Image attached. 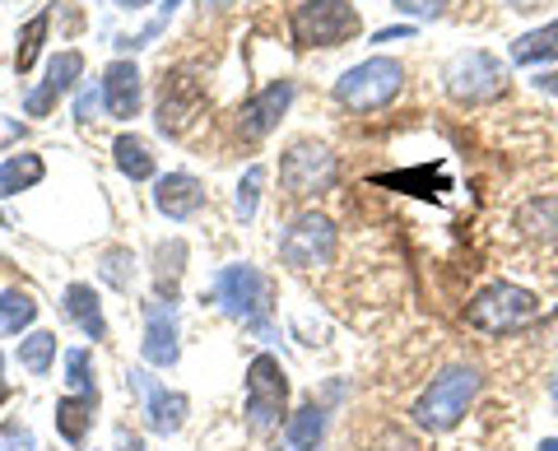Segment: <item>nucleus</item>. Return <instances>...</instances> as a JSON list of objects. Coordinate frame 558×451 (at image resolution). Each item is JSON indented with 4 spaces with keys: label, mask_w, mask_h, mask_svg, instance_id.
Returning a JSON list of instances; mask_svg holds the SVG:
<instances>
[{
    "label": "nucleus",
    "mask_w": 558,
    "mask_h": 451,
    "mask_svg": "<svg viewBox=\"0 0 558 451\" xmlns=\"http://www.w3.org/2000/svg\"><path fill=\"white\" fill-rule=\"evenodd\" d=\"M65 387H70V395H98L89 350H65Z\"/></svg>",
    "instance_id": "bb28decb"
},
{
    "label": "nucleus",
    "mask_w": 558,
    "mask_h": 451,
    "mask_svg": "<svg viewBox=\"0 0 558 451\" xmlns=\"http://www.w3.org/2000/svg\"><path fill=\"white\" fill-rule=\"evenodd\" d=\"M121 451H145V442H140V438H121Z\"/></svg>",
    "instance_id": "c9c22d12"
},
{
    "label": "nucleus",
    "mask_w": 558,
    "mask_h": 451,
    "mask_svg": "<svg viewBox=\"0 0 558 451\" xmlns=\"http://www.w3.org/2000/svg\"><path fill=\"white\" fill-rule=\"evenodd\" d=\"M98 89H102V108H108V117H117V121H131L140 112V98H145L135 61H112L108 71H102Z\"/></svg>",
    "instance_id": "2eb2a0df"
},
{
    "label": "nucleus",
    "mask_w": 558,
    "mask_h": 451,
    "mask_svg": "<svg viewBox=\"0 0 558 451\" xmlns=\"http://www.w3.org/2000/svg\"><path fill=\"white\" fill-rule=\"evenodd\" d=\"M38 321V303L28 289H5L0 293V336H20Z\"/></svg>",
    "instance_id": "4be33fe9"
},
{
    "label": "nucleus",
    "mask_w": 558,
    "mask_h": 451,
    "mask_svg": "<svg viewBox=\"0 0 558 451\" xmlns=\"http://www.w3.org/2000/svg\"><path fill=\"white\" fill-rule=\"evenodd\" d=\"M260 186H266V168L252 163L247 172H242V182H238V215H242V223H252V219H256Z\"/></svg>",
    "instance_id": "cd10ccee"
},
{
    "label": "nucleus",
    "mask_w": 558,
    "mask_h": 451,
    "mask_svg": "<svg viewBox=\"0 0 558 451\" xmlns=\"http://www.w3.org/2000/svg\"><path fill=\"white\" fill-rule=\"evenodd\" d=\"M182 261H186V247H182V237H172L159 247V284H178V275H182Z\"/></svg>",
    "instance_id": "c85d7f7f"
},
{
    "label": "nucleus",
    "mask_w": 558,
    "mask_h": 451,
    "mask_svg": "<svg viewBox=\"0 0 558 451\" xmlns=\"http://www.w3.org/2000/svg\"><path fill=\"white\" fill-rule=\"evenodd\" d=\"M442 89L451 102H465V108H480V102H494L502 89H508V65H502L494 51H457L442 65Z\"/></svg>",
    "instance_id": "20e7f679"
},
{
    "label": "nucleus",
    "mask_w": 558,
    "mask_h": 451,
    "mask_svg": "<svg viewBox=\"0 0 558 451\" xmlns=\"http://www.w3.org/2000/svg\"><path fill=\"white\" fill-rule=\"evenodd\" d=\"M47 24H51V14H47V10H43V14H33V20L24 24V33H20V51H14V71H20V75H28V71H33V61H38L43 38H47Z\"/></svg>",
    "instance_id": "a878e982"
},
{
    "label": "nucleus",
    "mask_w": 558,
    "mask_h": 451,
    "mask_svg": "<svg viewBox=\"0 0 558 451\" xmlns=\"http://www.w3.org/2000/svg\"><path fill=\"white\" fill-rule=\"evenodd\" d=\"M535 451H558V438H545V442H539Z\"/></svg>",
    "instance_id": "58836bf2"
},
{
    "label": "nucleus",
    "mask_w": 558,
    "mask_h": 451,
    "mask_svg": "<svg viewBox=\"0 0 558 451\" xmlns=\"http://www.w3.org/2000/svg\"><path fill=\"white\" fill-rule=\"evenodd\" d=\"M154 205H159V215L168 219H191L205 205V186L191 178V172H168V178H159V191H154Z\"/></svg>",
    "instance_id": "dca6fc26"
},
{
    "label": "nucleus",
    "mask_w": 558,
    "mask_h": 451,
    "mask_svg": "<svg viewBox=\"0 0 558 451\" xmlns=\"http://www.w3.org/2000/svg\"><path fill=\"white\" fill-rule=\"evenodd\" d=\"M5 391H10V381H5V354H0V401H5Z\"/></svg>",
    "instance_id": "f704fd0d"
},
{
    "label": "nucleus",
    "mask_w": 558,
    "mask_h": 451,
    "mask_svg": "<svg viewBox=\"0 0 558 451\" xmlns=\"http://www.w3.org/2000/svg\"><path fill=\"white\" fill-rule=\"evenodd\" d=\"M373 451H418V447L405 438V432H396V428H391V432H381V442H377Z\"/></svg>",
    "instance_id": "2f4dec72"
},
{
    "label": "nucleus",
    "mask_w": 558,
    "mask_h": 451,
    "mask_svg": "<svg viewBox=\"0 0 558 451\" xmlns=\"http://www.w3.org/2000/svg\"><path fill=\"white\" fill-rule=\"evenodd\" d=\"M215 303L229 312L233 321H242L247 331H256L260 340H275L266 312L275 307V284L270 275H260L256 266H223L215 275Z\"/></svg>",
    "instance_id": "7ed1b4c3"
},
{
    "label": "nucleus",
    "mask_w": 558,
    "mask_h": 451,
    "mask_svg": "<svg viewBox=\"0 0 558 451\" xmlns=\"http://www.w3.org/2000/svg\"><path fill=\"white\" fill-rule=\"evenodd\" d=\"M140 354L154 368H172V363L182 358V344H178V307L154 298L145 307V344H140Z\"/></svg>",
    "instance_id": "f8f14e48"
},
{
    "label": "nucleus",
    "mask_w": 558,
    "mask_h": 451,
    "mask_svg": "<svg viewBox=\"0 0 558 451\" xmlns=\"http://www.w3.org/2000/svg\"><path fill=\"white\" fill-rule=\"evenodd\" d=\"M391 5L400 10V14H410V20H442V14H447V5H451V0H391Z\"/></svg>",
    "instance_id": "7c9ffc66"
},
{
    "label": "nucleus",
    "mask_w": 558,
    "mask_h": 451,
    "mask_svg": "<svg viewBox=\"0 0 558 451\" xmlns=\"http://www.w3.org/2000/svg\"><path fill=\"white\" fill-rule=\"evenodd\" d=\"M126 266H135V256H131V252H121V247L102 252V280H108V284L131 289V270H126Z\"/></svg>",
    "instance_id": "c756f323"
},
{
    "label": "nucleus",
    "mask_w": 558,
    "mask_h": 451,
    "mask_svg": "<svg viewBox=\"0 0 558 451\" xmlns=\"http://www.w3.org/2000/svg\"><path fill=\"white\" fill-rule=\"evenodd\" d=\"M20 368H28L33 377H47L57 368V336L51 331H33L20 340Z\"/></svg>",
    "instance_id": "393cba45"
},
{
    "label": "nucleus",
    "mask_w": 558,
    "mask_h": 451,
    "mask_svg": "<svg viewBox=\"0 0 558 451\" xmlns=\"http://www.w3.org/2000/svg\"><path fill=\"white\" fill-rule=\"evenodd\" d=\"M517 229L531 242H554L558 237V196H531L517 210Z\"/></svg>",
    "instance_id": "aec40b11"
},
{
    "label": "nucleus",
    "mask_w": 558,
    "mask_h": 451,
    "mask_svg": "<svg viewBox=\"0 0 558 451\" xmlns=\"http://www.w3.org/2000/svg\"><path fill=\"white\" fill-rule=\"evenodd\" d=\"M535 89L549 94V98H558V65H554V71H539V75H535Z\"/></svg>",
    "instance_id": "473e14b6"
},
{
    "label": "nucleus",
    "mask_w": 558,
    "mask_h": 451,
    "mask_svg": "<svg viewBox=\"0 0 558 451\" xmlns=\"http://www.w3.org/2000/svg\"><path fill=\"white\" fill-rule=\"evenodd\" d=\"M554 61H558V20L521 33L512 42V65H521V71H545Z\"/></svg>",
    "instance_id": "6ab92c4d"
},
{
    "label": "nucleus",
    "mask_w": 558,
    "mask_h": 451,
    "mask_svg": "<svg viewBox=\"0 0 558 451\" xmlns=\"http://www.w3.org/2000/svg\"><path fill=\"white\" fill-rule=\"evenodd\" d=\"M414 28H381V33H373V42H400V38H410Z\"/></svg>",
    "instance_id": "72a5a7b5"
},
{
    "label": "nucleus",
    "mask_w": 558,
    "mask_h": 451,
    "mask_svg": "<svg viewBox=\"0 0 558 451\" xmlns=\"http://www.w3.org/2000/svg\"><path fill=\"white\" fill-rule=\"evenodd\" d=\"M359 5L354 0H303L289 14V33L299 47H344L349 38H359Z\"/></svg>",
    "instance_id": "423d86ee"
},
{
    "label": "nucleus",
    "mask_w": 558,
    "mask_h": 451,
    "mask_svg": "<svg viewBox=\"0 0 558 451\" xmlns=\"http://www.w3.org/2000/svg\"><path fill=\"white\" fill-rule=\"evenodd\" d=\"M539 312H545L539 307V293L521 289L512 280H494L465 303V326L480 336H517L539 321Z\"/></svg>",
    "instance_id": "f03ea898"
},
{
    "label": "nucleus",
    "mask_w": 558,
    "mask_h": 451,
    "mask_svg": "<svg viewBox=\"0 0 558 451\" xmlns=\"http://www.w3.org/2000/svg\"><path fill=\"white\" fill-rule=\"evenodd\" d=\"M289 419V377L275 354H256L247 363V424L252 432H275Z\"/></svg>",
    "instance_id": "0eeeda50"
},
{
    "label": "nucleus",
    "mask_w": 558,
    "mask_h": 451,
    "mask_svg": "<svg viewBox=\"0 0 558 451\" xmlns=\"http://www.w3.org/2000/svg\"><path fill=\"white\" fill-rule=\"evenodd\" d=\"M322 438H326V410L317 401H307L279 428V451H322Z\"/></svg>",
    "instance_id": "f3484780"
},
{
    "label": "nucleus",
    "mask_w": 558,
    "mask_h": 451,
    "mask_svg": "<svg viewBox=\"0 0 558 451\" xmlns=\"http://www.w3.org/2000/svg\"><path fill=\"white\" fill-rule=\"evenodd\" d=\"M508 5H512V10H535L539 0H508Z\"/></svg>",
    "instance_id": "e433bc0d"
},
{
    "label": "nucleus",
    "mask_w": 558,
    "mask_h": 451,
    "mask_svg": "<svg viewBox=\"0 0 558 451\" xmlns=\"http://www.w3.org/2000/svg\"><path fill=\"white\" fill-rule=\"evenodd\" d=\"M480 387H484V377H480L475 363H451V368H442L424 391H418V401L410 410L414 424L424 432H451L465 419V410L475 405Z\"/></svg>",
    "instance_id": "f257e3e1"
},
{
    "label": "nucleus",
    "mask_w": 558,
    "mask_h": 451,
    "mask_svg": "<svg viewBox=\"0 0 558 451\" xmlns=\"http://www.w3.org/2000/svg\"><path fill=\"white\" fill-rule=\"evenodd\" d=\"M289 102H293V80H275L256 98L242 102V112H238L242 141H266V135L279 126V117L289 112Z\"/></svg>",
    "instance_id": "9b49d317"
},
{
    "label": "nucleus",
    "mask_w": 558,
    "mask_h": 451,
    "mask_svg": "<svg viewBox=\"0 0 558 451\" xmlns=\"http://www.w3.org/2000/svg\"><path fill=\"white\" fill-rule=\"evenodd\" d=\"M121 10H140V5H149V0H117Z\"/></svg>",
    "instance_id": "4c0bfd02"
},
{
    "label": "nucleus",
    "mask_w": 558,
    "mask_h": 451,
    "mask_svg": "<svg viewBox=\"0 0 558 451\" xmlns=\"http://www.w3.org/2000/svg\"><path fill=\"white\" fill-rule=\"evenodd\" d=\"M135 387L145 391V424L149 432H159V438H172L182 424H186V395L182 391H168L159 381H149L145 373H135Z\"/></svg>",
    "instance_id": "4468645a"
},
{
    "label": "nucleus",
    "mask_w": 558,
    "mask_h": 451,
    "mask_svg": "<svg viewBox=\"0 0 558 451\" xmlns=\"http://www.w3.org/2000/svg\"><path fill=\"white\" fill-rule=\"evenodd\" d=\"M80 75H84V57H80V51H57V57H51V65H47V80L24 98V112H28V117H47L70 89H75Z\"/></svg>",
    "instance_id": "ddd939ff"
},
{
    "label": "nucleus",
    "mask_w": 558,
    "mask_h": 451,
    "mask_svg": "<svg viewBox=\"0 0 558 451\" xmlns=\"http://www.w3.org/2000/svg\"><path fill=\"white\" fill-rule=\"evenodd\" d=\"M279 186H284L293 200L322 196V191L336 186V154L317 141H299L279 159Z\"/></svg>",
    "instance_id": "1a4fd4ad"
},
{
    "label": "nucleus",
    "mask_w": 558,
    "mask_h": 451,
    "mask_svg": "<svg viewBox=\"0 0 558 451\" xmlns=\"http://www.w3.org/2000/svg\"><path fill=\"white\" fill-rule=\"evenodd\" d=\"M94 410H98V395H65V401H57V432L70 447H80L89 438Z\"/></svg>",
    "instance_id": "412c9836"
},
{
    "label": "nucleus",
    "mask_w": 558,
    "mask_h": 451,
    "mask_svg": "<svg viewBox=\"0 0 558 451\" xmlns=\"http://www.w3.org/2000/svg\"><path fill=\"white\" fill-rule=\"evenodd\" d=\"M336 247H340L336 223L317 210H307L289 223L284 237H279V261L289 270H322V266L336 261Z\"/></svg>",
    "instance_id": "6e6552de"
},
{
    "label": "nucleus",
    "mask_w": 558,
    "mask_h": 451,
    "mask_svg": "<svg viewBox=\"0 0 558 451\" xmlns=\"http://www.w3.org/2000/svg\"><path fill=\"white\" fill-rule=\"evenodd\" d=\"M61 312H65V317L75 321L89 340H108V317H102V303H98L94 284H70V289L61 293Z\"/></svg>",
    "instance_id": "a211bd4d"
},
{
    "label": "nucleus",
    "mask_w": 558,
    "mask_h": 451,
    "mask_svg": "<svg viewBox=\"0 0 558 451\" xmlns=\"http://www.w3.org/2000/svg\"><path fill=\"white\" fill-rule=\"evenodd\" d=\"M201 108H205V84L196 75H186V71L168 75L163 80V98H159V131L163 135H182L191 121L201 117Z\"/></svg>",
    "instance_id": "9d476101"
},
{
    "label": "nucleus",
    "mask_w": 558,
    "mask_h": 451,
    "mask_svg": "<svg viewBox=\"0 0 558 451\" xmlns=\"http://www.w3.org/2000/svg\"><path fill=\"white\" fill-rule=\"evenodd\" d=\"M112 154H117V168L126 172L131 182H145V178H154V154H149V145L140 141V135H117Z\"/></svg>",
    "instance_id": "5701e85b"
},
{
    "label": "nucleus",
    "mask_w": 558,
    "mask_h": 451,
    "mask_svg": "<svg viewBox=\"0 0 558 451\" xmlns=\"http://www.w3.org/2000/svg\"><path fill=\"white\" fill-rule=\"evenodd\" d=\"M43 182V159L38 154H14V159L0 163V196H14V191H28Z\"/></svg>",
    "instance_id": "b1692460"
},
{
    "label": "nucleus",
    "mask_w": 558,
    "mask_h": 451,
    "mask_svg": "<svg viewBox=\"0 0 558 451\" xmlns=\"http://www.w3.org/2000/svg\"><path fill=\"white\" fill-rule=\"evenodd\" d=\"M400 84H405V65L396 57H368L336 80V102L349 112H377L400 94Z\"/></svg>",
    "instance_id": "39448f33"
}]
</instances>
